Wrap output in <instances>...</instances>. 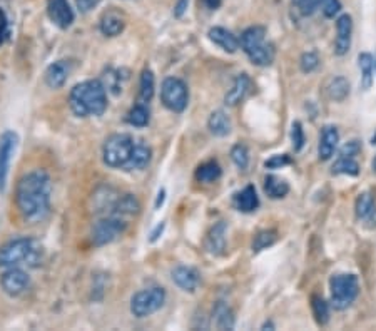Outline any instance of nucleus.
I'll return each instance as SVG.
<instances>
[{
	"label": "nucleus",
	"mask_w": 376,
	"mask_h": 331,
	"mask_svg": "<svg viewBox=\"0 0 376 331\" xmlns=\"http://www.w3.org/2000/svg\"><path fill=\"white\" fill-rule=\"evenodd\" d=\"M52 181L42 169L31 171L19 179L15 186V204L27 223H42L50 214Z\"/></svg>",
	"instance_id": "nucleus-1"
},
{
	"label": "nucleus",
	"mask_w": 376,
	"mask_h": 331,
	"mask_svg": "<svg viewBox=\"0 0 376 331\" xmlns=\"http://www.w3.org/2000/svg\"><path fill=\"white\" fill-rule=\"evenodd\" d=\"M71 111L77 118H96L108 109V90L101 80H84L69 94Z\"/></svg>",
	"instance_id": "nucleus-2"
},
{
	"label": "nucleus",
	"mask_w": 376,
	"mask_h": 331,
	"mask_svg": "<svg viewBox=\"0 0 376 331\" xmlns=\"http://www.w3.org/2000/svg\"><path fill=\"white\" fill-rule=\"evenodd\" d=\"M44 260V244L37 238L24 236L8 241L0 248V266L2 268H37Z\"/></svg>",
	"instance_id": "nucleus-3"
},
{
	"label": "nucleus",
	"mask_w": 376,
	"mask_h": 331,
	"mask_svg": "<svg viewBox=\"0 0 376 331\" xmlns=\"http://www.w3.org/2000/svg\"><path fill=\"white\" fill-rule=\"evenodd\" d=\"M239 45H241V49L245 50V54L250 57L254 66L268 67L271 66L273 60H275V45L266 42V29L261 27V25L247 27L245 32L241 34Z\"/></svg>",
	"instance_id": "nucleus-4"
},
{
	"label": "nucleus",
	"mask_w": 376,
	"mask_h": 331,
	"mask_svg": "<svg viewBox=\"0 0 376 331\" xmlns=\"http://www.w3.org/2000/svg\"><path fill=\"white\" fill-rule=\"evenodd\" d=\"M138 141L129 134H113L102 146V161L113 169H124Z\"/></svg>",
	"instance_id": "nucleus-5"
},
{
	"label": "nucleus",
	"mask_w": 376,
	"mask_h": 331,
	"mask_svg": "<svg viewBox=\"0 0 376 331\" xmlns=\"http://www.w3.org/2000/svg\"><path fill=\"white\" fill-rule=\"evenodd\" d=\"M331 307L338 311L349 308L360 293V281L356 274H335L330 279Z\"/></svg>",
	"instance_id": "nucleus-6"
},
{
	"label": "nucleus",
	"mask_w": 376,
	"mask_h": 331,
	"mask_svg": "<svg viewBox=\"0 0 376 331\" xmlns=\"http://www.w3.org/2000/svg\"><path fill=\"white\" fill-rule=\"evenodd\" d=\"M166 303V290L161 286H152L147 290H140L132 296L131 300V313L136 318H146L154 315L156 311L164 307Z\"/></svg>",
	"instance_id": "nucleus-7"
},
{
	"label": "nucleus",
	"mask_w": 376,
	"mask_h": 331,
	"mask_svg": "<svg viewBox=\"0 0 376 331\" xmlns=\"http://www.w3.org/2000/svg\"><path fill=\"white\" fill-rule=\"evenodd\" d=\"M126 227L127 223L124 218L102 216L92 226V243L96 246H106V244L114 243L115 239H119L124 234Z\"/></svg>",
	"instance_id": "nucleus-8"
},
{
	"label": "nucleus",
	"mask_w": 376,
	"mask_h": 331,
	"mask_svg": "<svg viewBox=\"0 0 376 331\" xmlns=\"http://www.w3.org/2000/svg\"><path fill=\"white\" fill-rule=\"evenodd\" d=\"M161 101L173 113H182L189 102V92L185 80L178 77H166L161 85Z\"/></svg>",
	"instance_id": "nucleus-9"
},
{
	"label": "nucleus",
	"mask_w": 376,
	"mask_h": 331,
	"mask_svg": "<svg viewBox=\"0 0 376 331\" xmlns=\"http://www.w3.org/2000/svg\"><path fill=\"white\" fill-rule=\"evenodd\" d=\"M19 136L14 131H6L0 136V195H3L7 189L8 169H10L12 157H14Z\"/></svg>",
	"instance_id": "nucleus-10"
},
{
	"label": "nucleus",
	"mask_w": 376,
	"mask_h": 331,
	"mask_svg": "<svg viewBox=\"0 0 376 331\" xmlns=\"http://www.w3.org/2000/svg\"><path fill=\"white\" fill-rule=\"evenodd\" d=\"M0 286H2L3 293L10 296V298H17L22 296L25 291L31 286V276L27 271L22 268H7L0 276Z\"/></svg>",
	"instance_id": "nucleus-11"
},
{
	"label": "nucleus",
	"mask_w": 376,
	"mask_h": 331,
	"mask_svg": "<svg viewBox=\"0 0 376 331\" xmlns=\"http://www.w3.org/2000/svg\"><path fill=\"white\" fill-rule=\"evenodd\" d=\"M47 15L50 22L62 30L69 29L75 19L69 0H47Z\"/></svg>",
	"instance_id": "nucleus-12"
},
{
	"label": "nucleus",
	"mask_w": 376,
	"mask_h": 331,
	"mask_svg": "<svg viewBox=\"0 0 376 331\" xmlns=\"http://www.w3.org/2000/svg\"><path fill=\"white\" fill-rule=\"evenodd\" d=\"M353 37V19L352 15L343 14L336 19V41H335V54L346 55L352 49Z\"/></svg>",
	"instance_id": "nucleus-13"
},
{
	"label": "nucleus",
	"mask_w": 376,
	"mask_h": 331,
	"mask_svg": "<svg viewBox=\"0 0 376 331\" xmlns=\"http://www.w3.org/2000/svg\"><path fill=\"white\" fill-rule=\"evenodd\" d=\"M72 72V64L69 60H57L47 67L44 79L50 89H61L67 83Z\"/></svg>",
	"instance_id": "nucleus-14"
},
{
	"label": "nucleus",
	"mask_w": 376,
	"mask_h": 331,
	"mask_svg": "<svg viewBox=\"0 0 376 331\" xmlns=\"http://www.w3.org/2000/svg\"><path fill=\"white\" fill-rule=\"evenodd\" d=\"M354 213L360 221L366 223L371 227L376 226V201L370 191L361 192L354 203Z\"/></svg>",
	"instance_id": "nucleus-15"
},
{
	"label": "nucleus",
	"mask_w": 376,
	"mask_h": 331,
	"mask_svg": "<svg viewBox=\"0 0 376 331\" xmlns=\"http://www.w3.org/2000/svg\"><path fill=\"white\" fill-rule=\"evenodd\" d=\"M251 87H253L251 77L247 74H239L236 79H234L231 89L226 92V96H224L226 106L234 107V106L241 104V102L246 99L247 94L251 92Z\"/></svg>",
	"instance_id": "nucleus-16"
},
{
	"label": "nucleus",
	"mask_w": 376,
	"mask_h": 331,
	"mask_svg": "<svg viewBox=\"0 0 376 331\" xmlns=\"http://www.w3.org/2000/svg\"><path fill=\"white\" fill-rule=\"evenodd\" d=\"M124 27H126V17L121 12L110 8V10L104 12L101 17L99 29L106 37H117L121 36Z\"/></svg>",
	"instance_id": "nucleus-17"
},
{
	"label": "nucleus",
	"mask_w": 376,
	"mask_h": 331,
	"mask_svg": "<svg viewBox=\"0 0 376 331\" xmlns=\"http://www.w3.org/2000/svg\"><path fill=\"white\" fill-rule=\"evenodd\" d=\"M209 41L212 42V44L221 47V49L224 50V52L234 54L239 49V38L234 36L233 32L224 27H212L209 29L208 32Z\"/></svg>",
	"instance_id": "nucleus-18"
},
{
	"label": "nucleus",
	"mask_w": 376,
	"mask_h": 331,
	"mask_svg": "<svg viewBox=\"0 0 376 331\" xmlns=\"http://www.w3.org/2000/svg\"><path fill=\"white\" fill-rule=\"evenodd\" d=\"M173 276V281L181 288L182 291H189V293H194L196 288L199 285V274L194 268H189V266H176L171 273Z\"/></svg>",
	"instance_id": "nucleus-19"
},
{
	"label": "nucleus",
	"mask_w": 376,
	"mask_h": 331,
	"mask_svg": "<svg viewBox=\"0 0 376 331\" xmlns=\"http://www.w3.org/2000/svg\"><path fill=\"white\" fill-rule=\"evenodd\" d=\"M340 143V134L338 129L335 126H324L321 137H319V146H318V156L319 161H328L333 154H335L336 146Z\"/></svg>",
	"instance_id": "nucleus-20"
},
{
	"label": "nucleus",
	"mask_w": 376,
	"mask_h": 331,
	"mask_svg": "<svg viewBox=\"0 0 376 331\" xmlns=\"http://www.w3.org/2000/svg\"><path fill=\"white\" fill-rule=\"evenodd\" d=\"M206 249L215 256L223 255L226 251V223L219 221L209 230L206 236Z\"/></svg>",
	"instance_id": "nucleus-21"
},
{
	"label": "nucleus",
	"mask_w": 376,
	"mask_h": 331,
	"mask_svg": "<svg viewBox=\"0 0 376 331\" xmlns=\"http://www.w3.org/2000/svg\"><path fill=\"white\" fill-rule=\"evenodd\" d=\"M151 156L152 150L149 146L143 143H136L134 150H132V156L126 167H124V171H143L144 167H147L149 162H151Z\"/></svg>",
	"instance_id": "nucleus-22"
},
{
	"label": "nucleus",
	"mask_w": 376,
	"mask_h": 331,
	"mask_svg": "<svg viewBox=\"0 0 376 331\" xmlns=\"http://www.w3.org/2000/svg\"><path fill=\"white\" fill-rule=\"evenodd\" d=\"M234 206H236V209L241 211V213H253V211L258 209L259 197L256 195L254 186H246L243 191H239L238 195L234 196Z\"/></svg>",
	"instance_id": "nucleus-23"
},
{
	"label": "nucleus",
	"mask_w": 376,
	"mask_h": 331,
	"mask_svg": "<svg viewBox=\"0 0 376 331\" xmlns=\"http://www.w3.org/2000/svg\"><path fill=\"white\" fill-rule=\"evenodd\" d=\"M212 321L217 330H233L234 328V313L224 301H217L212 309Z\"/></svg>",
	"instance_id": "nucleus-24"
},
{
	"label": "nucleus",
	"mask_w": 376,
	"mask_h": 331,
	"mask_svg": "<svg viewBox=\"0 0 376 331\" xmlns=\"http://www.w3.org/2000/svg\"><path fill=\"white\" fill-rule=\"evenodd\" d=\"M208 127L211 131L212 136L216 137H226L231 132V119L229 115L224 113V111H215L211 115H209L208 120Z\"/></svg>",
	"instance_id": "nucleus-25"
},
{
	"label": "nucleus",
	"mask_w": 376,
	"mask_h": 331,
	"mask_svg": "<svg viewBox=\"0 0 376 331\" xmlns=\"http://www.w3.org/2000/svg\"><path fill=\"white\" fill-rule=\"evenodd\" d=\"M358 66L361 71V87L365 90L371 89L375 80V59L371 54L363 52L358 55Z\"/></svg>",
	"instance_id": "nucleus-26"
},
{
	"label": "nucleus",
	"mask_w": 376,
	"mask_h": 331,
	"mask_svg": "<svg viewBox=\"0 0 376 331\" xmlns=\"http://www.w3.org/2000/svg\"><path fill=\"white\" fill-rule=\"evenodd\" d=\"M264 192L271 199H283L289 192V184L277 176H266L264 178Z\"/></svg>",
	"instance_id": "nucleus-27"
},
{
	"label": "nucleus",
	"mask_w": 376,
	"mask_h": 331,
	"mask_svg": "<svg viewBox=\"0 0 376 331\" xmlns=\"http://www.w3.org/2000/svg\"><path fill=\"white\" fill-rule=\"evenodd\" d=\"M328 97L335 102H343L346 97L349 96V83L345 77H335L330 80L326 87Z\"/></svg>",
	"instance_id": "nucleus-28"
},
{
	"label": "nucleus",
	"mask_w": 376,
	"mask_h": 331,
	"mask_svg": "<svg viewBox=\"0 0 376 331\" xmlns=\"http://www.w3.org/2000/svg\"><path fill=\"white\" fill-rule=\"evenodd\" d=\"M221 174H223V169H221V166L217 164L216 161H208L204 162V164H201L198 169H196V179L199 181V183H215L221 178Z\"/></svg>",
	"instance_id": "nucleus-29"
},
{
	"label": "nucleus",
	"mask_w": 376,
	"mask_h": 331,
	"mask_svg": "<svg viewBox=\"0 0 376 331\" xmlns=\"http://www.w3.org/2000/svg\"><path fill=\"white\" fill-rule=\"evenodd\" d=\"M154 89H156V79L151 69H144L143 74H140V83H139V99L143 104L151 102L154 97Z\"/></svg>",
	"instance_id": "nucleus-30"
},
{
	"label": "nucleus",
	"mask_w": 376,
	"mask_h": 331,
	"mask_svg": "<svg viewBox=\"0 0 376 331\" xmlns=\"http://www.w3.org/2000/svg\"><path fill=\"white\" fill-rule=\"evenodd\" d=\"M311 309H313L316 323L319 326L328 325V321H330V307H328V303L321 298V296L318 295L311 296Z\"/></svg>",
	"instance_id": "nucleus-31"
},
{
	"label": "nucleus",
	"mask_w": 376,
	"mask_h": 331,
	"mask_svg": "<svg viewBox=\"0 0 376 331\" xmlns=\"http://www.w3.org/2000/svg\"><path fill=\"white\" fill-rule=\"evenodd\" d=\"M333 174H345V176H358L360 174V164L354 157H338L331 167Z\"/></svg>",
	"instance_id": "nucleus-32"
},
{
	"label": "nucleus",
	"mask_w": 376,
	"mask_h": 331,
	"mask_svg": "<svg viewBox=\"0 0 376 331\" xmlns=\"http://www.w3.org/2000/svg\"><path fill=\"white\" fill-rule=\"evenodd\" d=\"M149 119H151V114H149V109L144 104L134 106L127 114V122L134 127H146Z\"/></svg>",
	"instance_id": "nucleus-33"
},
{
	"label": "nucleus",
	"mask_w": 376,
	"mask_h": 331,
	"mask_svg": "<svg viewBox=\"0 0 376 331\" xmlns=\"http://www.w3.org/2000/svg\"><path fill=\"white\" fill-rule=\"evenodd\" d=\"M276 239H277V233L275 230L259 231L253 239V253H259V251H263V249L273 246V244L276 243Z\"/></svg>",
	"instance_id": "nucleus-34"
},
{
	"label": "nucleus",
	"mask_w": 376,
	"mask_h": 331,
	"mask_svg": "<svg viewBox=\"0 0 376 331\" xmlns=\"http://www.w3.org/2000/svg\"><path fill=\"white\" fill-rule=\"evenodd\" d=\"M231 159H233V162L239 169L245 171L247 164H250V150H247L245 144H236L231 149Z\"/></svg>",
	"instance_id": "nucleus-35"
},
{
	"label": "nucleus",
	"mask_w": 376,
	"mask_h": 331,
	"mask_svg": "<svg viewBox=\"0 0 376 331\" xmlns=\"http://www.w3.org/2000/svg\"><path fill=\"white\" fill-rule=\"evenodd\" d=\"M318 8L323 12L328 19H335L341 12L340 0H318Z\"/></svg>",
	"instance_id": "nucleus-36"
},
{
	"label": "nucleus",
	"mask_w": 376,
	"mask_h": 331,
	"mask_svg": "<svg viewBox=\"0 0 376 331\" xmlns=\"http://www.w3.org/2000/svg\"><path fill=\"white\" fill-rule=\"evenodd\" d=\"M300 67L305 74H311L319 67V57L316 52H305L300 59Z\"/></svg>",
	"instance_id": "nucleus-37"
},
{
	"label": "nucleus",
	"mask_w": 376,
	"mask_h": 331,
	"mask_svg": "<svg viewBox=\"0 0 376 331\" xmlns=\"http://www.w3.org/2000/svg\"><path fill=\"white\" fill-rule=\"evenodd\" d=\"M293 7L303 17H310L318 10V0H293Z\"/></svg>",
	"instance_id": "nucleus-38"
},
{
	"label": "nucleus",
	"mask_w": 376,
	"mask_h": 331,
	"mask_svg": "<svg viewBox=\"0 0 376 331\" xmlns=\"http://www.w3.org/2000/svg\"><path fill=\"white\" fill-rule=\"evenodd\" d=\"M305 131H303V126L301 122H293L291 126V143H293V148L296 153H300V150L303 149V146H305Z\"/></svg>",
	"instance_id": "nucleus-39"
},
{
	"label": "nucleus",
	"mask_w": 376,
	"mask_h": 331,
	"mask_svg": "<svg viewBox=\"0 0 376 331\" xmlns=\"http://www.w3.org/2000/svg\"><path fill=\"white\" fill-rule=\"evenodd\" d=\"M361 153V144L360 141L353 139L349 143H346L340 150V157H356Z\"/></svg>",
	"instance_id": "nucleus-40"
},
{
	"label": "nucleus",
	"mask_w": 376,
	"mask_h": 331,
	"mask_svg": "<svg viewBox=\"0 0 376 331\" xmlns=\"http://www.w3.org/2000/svg\"><path fill=\"white\" fill-rule=\"evenodd\" d=\"M291 164V157L288 156V154H277V156H273L271 159H268L266 162H264V166H266V169H280V167H284Z\"/></svg>",
	"instance_id": "nucleus-41"
},
{
	"label": "nucleus",
	"mask_w": 376,
	"mask_h": 331,
	"mask_svg": "<svg viewBox=\"0 0 376 331\" xmlns=\"http://www.w3.org/2000/svg\"><path fill=\"white\" fill-rule=\"evenodd\" d=\"M75 3L80 12H89V10H92L94 7L99 6L101 0H75Z\"/></svg>",
	"instance_id": "nucleus-42"
},
{
	"label": "nucleus",
	"mask_w": 376,
	"mask_h": 331,
	"mask_svg": "<svg viewBox=\"0 0 376 331\" xmlns=\"http://www.w3.org/2000/svg\"><path fill=\"white\" fill-rule=\"evenodd\" d=\"M187 7H189V0H178L176 7H174V17L181 19L187 12Z\"/></svg>",
	"instance_id": "nucleus-43"
},
{
	"label": "nucleus",
	"mask_w": 376,
	"mask_h": 331,
	"mask_svg": "<svg viewBox=\"0 0 376 331\" xmlns=\"http://www.w3.org/2000/svg\"><path fill=\"white\" fill-rule=\"evenodd\" d=\"M203 3L209 8V10H216V8L221 7L223 0H203Z\"/></svg>",
	"instance_id": "nucleus-44"
},
{
	"label": "nucleus",
	"mask_w": 376,
	"mask_h": 331,
	"mask_svg": "<svg viewBox=\"0 0 376 331\" xmlns=\"http://www.w3.org/2000/svg\"><path fill=\"white\" fill-rule=\"evenodd\" d=\"M7 34V24H6V19H3V14H0V44H2L3 41V36Z\"/></svg>",
	"instance_id": "nucleus-45"
},
{
	"label": "nucleus",
	"mask_w": 376,
	"mask_h": 331,
	"mask_svg": "<svg viewBox=\"0 0 376 331\" xmlns=\"http://www.w3.org/2000/svg\"><path fill=\"white\" fill-rule=\"evenodd\" d=\"M162 230H164V225H159L156 227V230L152 231V234H151V241L154 243V241H157V238H159V236L162 234Z\"/></svg>",
	"instance_id": "nucleus-46"
},
{
	"label": "nucleus",
	"mask_w": 376,
	"mask_h": 331,
	"mask_svg": "<svg viewBox=\"0 0 376 331\" xmlns=\"http://www.w3.org/2000/svg\"><path fill=\"white\" fill-rule=\"evenodd\" d=\"M159 197H157V201H156V208H159V206L164 203V196H166V191L164 189H162V191H159V195H157Z\"/></svg>",
	"instance_id": "nucleus-47"
},
{
	"label": "nucleus",
	"mask_w": 376,
	"mask_h": 331,
	"mask_svg": "<svg viewBox=\"0 0 376 331\" xmlns=\"http://www.w3.org/2000/svg\"><path fill=\"white\" fill-rule=\"evenodd\" d=\"M275 330V325H273V321H266V323H264L263 326H261V330Z\"/></svg>",
	"instance_id": "nucleus-48"
},
{
	"label": "nucleus",
	"mask_w": 376,
	"mask_h": 331,
	"mask_svg": "<svg viewBox=\"0 0 376 331\" xmlns=\"http://www.w3.org/2000/svg\"><path fill=\"white\" fill-rule=\"evenodd\" d=\"M371 167H373V173H376V156L373 159V162H371Z\"/></svg>",
	"instance_id": "nucleus-49"
}]
</instances>
